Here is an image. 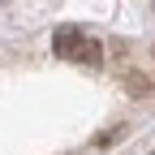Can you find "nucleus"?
<instances>
[{
	"instance_id": "1",
	"label": "nucleus",
	"mask_w": 155,
	"mask_h": 155,
	"mask_svg": "<svg viewBox=\"0 0 155 155\" xmlns=\"http://www.w3.org/2000/svg\"><path fill=\"white\" fill-rule=\"evenodd\" d=\"M82 30L78 26H61L56 30V39H52V48H56V56H69V61H78V48H82Z\"/></svg>"
},
{
	"instance_id": "2",
	"label": "nucleus",
	"mask_w": 155,
	"mask_h": 155,
	"mask_svg": "<svg viewBox=\"0 0 155 155\" xmlns=\"http://www.w3.org/2000/svg\"><path fill=\"white\" fill-rule=\"evenodd\" d=\"M78 61H82L86 69H99V65H104V52H99V43H95V39H82V48H78Z\"/></svg>"
},
{
	"instance_id": "3",
	"label": "nucleus",
	"mask_w": 155,
	"mask_h": 155,
	"mask_svg": "<svg viewBox=\"0 0 155 155\" xmlns=\"http://www.w3.org/2000/svg\"><path fill=\"white\" fill-rule=\"evenodd\" d=\"M125 91L134 95V99H142V95L151 91V82H147V78H142V73H129V78H125Z\"/></svg>"
}]
</instances>
